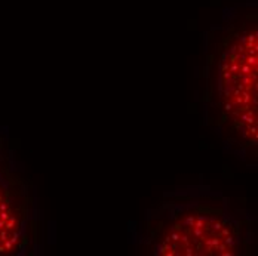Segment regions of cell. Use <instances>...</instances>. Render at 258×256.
Segmentation results:
<instances>
[{
	"label": "cell",
	"mask_w": 258,
	"mask_h": 256,
	"mask_svg": "<svg viewBox=\"0 0 258 256\" xmlns=\"http://www.w3.org/2000/svg\"><path fill=\"white\" fill-rule=\"evenodd\" d=\"M8 203L3 198V192L0 191V241H5L9 238V229L12 228L14 219L8 215Z\"/></svg>",
	"instance_id": "obj_1"
}]
</instances>
